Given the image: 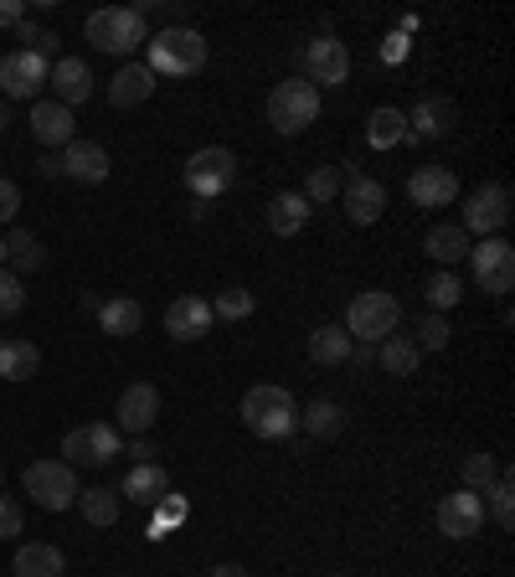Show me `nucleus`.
Wrapping results in <instances>:
<instances>
[{"label": "nucleus", "instance_id": "nucleus-25", "mask_svg": "<svg viewBox=\"0 0 515 577\" xmlns=\"http://www.w3.org/2000/svg\"><path fill=\"white\" fill-rule=\"evenodd\" d=\"M37 367H42V351L31 341H21V336H6V341H0V377H6V382H31Z\"/></svg>", "mask_w": 515, "mask_h": 577}, {"label": "nucleus", "instance_id": "nucleus-22", "mask_svg": "<svg viewBox=\"0 0 515 577\" xmlns=\"http://www.w3.org/2000/svg\"><path fill=\"white\" fill-rule=\"evenodd\" d=\"M351 356H356V341L346 336V326L309 330V361H315V367H346Z\"/></svg>", "mask_w": 515, "mask_h": 577}, {"label": "nucleus", "instance_id": "nucleus-14", "mask_svg": "<svg viewBox=\"0 0 515 577\" xmlns=\"http://www.w3.org/2000/svg\"><path fill=\"white\" fill-rule=\"evenodd\" d=\"M412 207H454L459 202V176L449 165H418L408 176Z\"/></svg>", "mask_w": 515, "mask_h": 577}, {"label": "nucleus", "instance_id": "nucleus-43", "mask_svg": "<svg viewBox=\"0 0 515 577\" xmlns=\"http://www.w3.org/2000/svg\"><path fill=\"white\" fill-rule=\"evenodd\" d=\"M21 526H27L21 505H16L11 495H0V536H21Z\"/></svg>", "mask_w": 515, "mask_h": 577}, {"label": "nucleus", "instance_id": "nucleus-3", "mask_svg": "<svg viewBox=\"0 0 515 577\" xmlns=\"http://www.w3.org/2000/svg\"><path fill=\"white\" fill-rule=\"evenodd\" d=\"M83 37H89L99 52H109V58H130L134 47L150 42L145 16L134 11V6H103V11H93L89 27H83Z\"/></svg>", "mask_w": 515, "mask_h": 577}, {"label": "nucleus", "instance_id": "nucleus-5", "mask_svg": "<svg viewBox=\"0 0 515 577\" xmlns=\"http://www.w3.org/2000/svg\"><path fill=\"white\" fill-rule=\"evenodd\" d=\"M315 119H320V89L305 83V78H289V83H279V89L268 93V124H274L284 140L305 134Z\"/></svg>", "mask_w": 515, "mask_h": 577}, {"label": "nucleus", "instance_id": "nucleus-44", "mask_svg": "<svg viewBox=\"0 0 515 577\" xmlns=\"http://www.w3.org/2000/svg\"><path fill=\"white\" fill-rule=\"evenodd\" d=\"M16 212H21V186L0 176V223H16Z\"/></svg>", "mask_w": 515, "mask_h": 577}, {"label": "nucleus", "instance_id": "nucleus-49", "mask_svg": "<svg viewBox=\"0 0 515 577\" xmlns=\"http://www.w3.org/2000/svg\"><path fill=\"white\" fill-rule=\"evenodd\" d=\"M37 165H42V176H62V155H42Z\"/></svg>", "mask_w": 515, "mask_h": 577}, {"label": "nucleus", "instance_id": "nucleus-17", "mask_svg": "<svg viewBox=\"0 0 515 577\" xmlns=\"http://www.w3.org/2000/svg\"><path fill=\"white\" fill-rule=\"evenodd\" d=\"M340 202H346V217H351L356 227H371L387 212V186L371 176H351L340 186Z\"/></svg>", "mask_w": 515, "mask_h": 577}, {"label": "nucleus", "instance_id": "nucleus-23", "mask_svg": "<svg viewBox=\"0 0 515 577\" xmlns=\"http://www.w3.org/2000/svg\"><path fill=\"white\" fill-rule=\"evenodd\" d=\"M423 253L433 258V264H459V258H470V233L459 223H439V227H428V237H423Z\"/></svg>", "mask_w": 515, "mask_h": 577}, {"label": "nucleus", "instance_id": "nucleus-10", "mask_svg": "<svg viewBox=\"0 0 515 577\" xmlns=\"http://www.w3.org/2000/svg\"><path fill=\"white\" fill-rule=\"evenodd\" d=\"M155 418H161V392H155V382H130L124 392H119V408H114L119 433L145 439V433L155 429Z\"/></svg>", "mask_w": 515, "mask_h": 577}, {"label": "nucleus", "instance_id": "nucleus-56", "mask_svg": "<svg viewBox=\"0 0 515 577\" xmlns=\"http://www.w3.org/2000/svg\"><path fill=\"white\" fill-rule=\"evenodd\" d=\"M0 165H6V161H0Z\"/></svg>", "mask_w": 515, "mask_h": 577}, {"label": "nucleus", "instance_id": "nucleus-42", "mask_svg": "<svg viewBox=\"0 0 515 577\" xmlns=\"http://www.w3.org/2000/svg\"><path fill=\"white\" fill-rule=\"evenodd\" d=\"M21 305H27V289H21V279H16L11 268H0V320L21 315Z\"/></svg>", "mask_w": 515, "mask_h": 577}, {"label": "nucleus", "instance_id": "nucleus-32", "mask_svg": "<svg viewBox=\"0 0 515 577\" xmlns=\"http://www.w3.org/2000/svg\"><path fill=\"white\" fill-rule=\"evenodd\" d=\"M367 140H371V150L402 145V140H408V114H402V109H377L367 124Z\"/></svg>", "mask_w": 515, "mask_h": 577}, {"label": "nucleus", "instance_id": "nucleus-41", "mask_svg": "<svg viewBox=\"0 0 515 577\" xmlns=\"http://www.w3.org/2000/svg\"><path fill=\"white\" fill-rule=\"evenodd\" d=\"M412 346H418V351H443V346H449V320H443V315H423Z\"/></svg>", "mask_w": 515, "mask_h": 577}, {"label": "nucleus", "instance_id": "nucleus-30", "mask_svg": "<svg viewBox=\"0 0 515 577\" xmlns=\"http://www.w3.org/2000/svg\"><path fill=\"white\" fill-rule=\"evenodd\" d=\"M99 326L109 330V336H134V330L145 326V305H140V299H103Z\"/></svg>", "mask_w": 515, "mask_h": 577}, {"label": "nucleus", "instance_id": "nucleus-40", "mask_svg": "<svg viewBox=\"0 0 515 577\" xmlns=\"http://www.w3.org/2000/svg\"><path fill=\"white\" fill-rule=\"evenodd\" d=\"M212 305V315H222V320H248L253 310H258V299L248 295V289H222L217 299H206Z\"/></svg>", "mask_w": 515, "mask_h": 577}, {"label": "nucleus", "instance_id": "nucleus-18", "mask_svg": "<svg viewBox=\"0 0 515 577\" xmlns=\"http://www.w3.org/2000/svg\"><path fill=\"white\" fill-rule=\"evenodd\" d=\"M47 83L58 89L62 109L89 104V93H93V73H89V62H83V58H58V62H52V73H47Z\"/></svg>", "mask_w": 515, "mask_h": 577}, {"label": "nucleus", "instance_id": "nucleus-29", "mask_svg": "<svg viewBox=\"0 0 515 577\" xmlns=\"http://www.w3.org/2000/svg\"><path fill=\"white\" fill-rule=\"evenodd\" d=\"M470 268H474V279H490L501 268H515V248L505 237H480V243H470Z\"/></svg>", "mask_w": 515, "mask_h": 577}, {"label": "nucleus", "instance_id": "nucleus-24", "mask_svg": "<svg viewBox=\"0 0 515 577\" xmlns=\"http://www.w3.org/2000/svg\"><path fill=\"white\" fill-rule=\"evenodd\" d=\"M309 202L299 192H279L274 196V202H268V227H274V233L279 237H299L309 227Z\"/></svg>", "mask_w": 515, "mask_h": 577}, {"label": "nucleus", "instance_id": "nucleus-37", "mask_svg": "<svg viewBox=\"0 0 515 577\" xmlns=\"http://www.w3.org/2000/svg\"><path fill=\"white\" fill-rule=\"evenodd\" d=\"M299 196H305L309 207H315V202H320V207H325V202H336V196H340V171H336V165L309 171V181H305V192H299Z\"/></svg>", "mask_w": 515, "mask_h": 577}, {"label": "nucleus", "instance_id": "nucleus-53", "mask_svg": "<svg viewBox=\"0 0 515 577\" xmlns=\"http://www.w3.org/2000/svg\"><path fill=\"white\" fill-rule=\"evenodd\" d=\"M0 480H6V464H0Z\"/></svg>", "mask_w": 515, "mask_h": 577}, {"label": "nucleus", "instance_id": "nucleus-21", "mask_svg": "<svg viewBox=\"0 0 515 577\" xmlns=\"http://www.w3.org/2000/svg\"><path fill=\"white\" fill-rule=\"evenodd\" d=\"M31 134L52 150L58 145L68 150L73 145V109H62L58 99H52V104H31Z\"/></svg>", "mask_w": 515, "mask_h": 577}, {"label": "nucleus", "instance_id": "nucleus-20", "mask_svg": "<svg viewBox=\"0 0 515 577\" xmlns=\"http://www.w3.org/2000/svg\"><path fill=\"white\" fill-rule=\"evenodd\" d=\"M119 495H124V501H134V505H161L165 495H171V474H165L155 460H150V464H134V470L124 474Z\"/></svg>", "mask_w": 515, "mask_h": 577}, {"label": "nucleus", "instance_id": "nucleus-12", "mask_svg": "<svg viewBox=\"0 0 515 577\" xmlns=\"http://www.w3.org/2000/svg\"><path fill=\"white\" fill-rule=\"evenodd\" d=\"M480 526H485V501H480L474 490H454V495H443L439 532L449 536V542H470V536H480Z\"/></svg>", "mask_w": 515, "mask_h": 577}, {"label": "nucleus", "instance_id": "nucleus-16", "mask_svg": "<svg viewBox=\"0 0 515 577\" xmlns=\"http://www.w3.org/2000/svg\"><path fill=\"white\" fill-rule=\"evenodd\" d=\"M212 305L202 295H181L171 299V310H165V330H171V341H202L206 330H212Z\"/></svg>", "mask_w": 515, "mask_h": 577}, {"label": "nucleus", "instance_id": "nucleus-27", "mask_svg": "<svg viewBox=\"0 0 515 577\" xmlns=\"http://www.w3.org/2000/svg\"><path fill=\"white\" fill-rule=\"evenodd\" d=\"M408 140H439V134L454 130V109L443 104V99H423V104L408 114Z\"/></svg>", "mask_w": 515, "mask_h": 577}, {"label": "nucleus", "instance_id": "nucleus-13", "mask_svg": "<svg viewBox=\"0 0 515 577\" xmlns=\"http://www.w3.org/2000/svg\"><path fill=\"white\" fill-rule=\"evenodd\" d=\"M305 68H309L305 83L336 89V83L351 78V52H346V42H336V37H315V42L305 47Z\"/></svg>", "mask_w": 515, "mask_h": 577}, {"label": "nucleus", "instance_id": "nucleus-52", "mask_svg": "<svg viewBox=\"0 0 515 577\" xmlns=\"http://www.w3.org/2000/svg\"><path fill=\"white\" fill-rule=\"evenodd\" d=\"M325 577H346V573H325Z\"/></svg>", "mask_w": 515, "mask_h": 577}, {"label": "nucleus", "instance_id": "nucleus-51", "mask_svg": "<svg viewBox=\"0 0 515 577\" xmlns=\"http://www.w3.org/2000/svg\"><path fill=\"white\" fill-rule=\"evenodd\" d=\"M0 130H11V104L0 99Z\"/></svg>", "mask_w": 515, "mask_h": 577}, {"label": "nucleus", "instance_id": "nucleus-26", "mask_svg": "<svg viewBox=\"0 0 515 577\" xmlns=\"http://www.w3.org/2000/svg\"><path fill=\"white\" fill-rule=\"evenodd\" d=\"M11 573L16 577H62V547H52V542H27V547H16Z\"/></svg>", "mask_w": 515, "mask_h": 577}, {"label": "nucleus", "instance_id": "nucleus-11", "mask_svg": "<svg viewBox=\"0 0 515 577\" xmlns=\"http://www.w3.org/2000/svg\"><path fill=\"white\" fill-rule=\"evenodd\" d=\"M47 73H52V62L16 47V52L0 58V93L6 99H31L37 89H47Z\"/></svg>", "mask_w": 515, "mask_h": 577}, {"label": "nucleus", "instance_id": "nucleus-38", "mask_svg": "<svg viewBox=\"0 0 515 577\" xmlns=\"http://www.w3.org/2000/svg\"><path fill=\"white\" fill-rule=\"evenodd\" d=\"M16 42H21V52H37V58H58V31H47V27H37V21H21L16 27Z\"/></svg>", "mask_w": 515, "mask_h": 577}, {"label": "nucleus", "instance_id": "nucleus-55", "mask_svg": "<svg viewBox=\"0 0 515 577\" xmlns=\"http://www.w3.org/2000/svg\"><path fill=\"white\" fill-rule=\"evenodd\" d=\"M119 577H130V573H119Z\"/></svg>", "mask_w": 515, "mask_h": 577}, {"label": "nucleus", "instance_id": "nucleus-28", "mask_svg": "<svg viewBox=\"0 0 515 577\" xmlns=\"http://www.w3.org/2000/svg\"><path fill=\"white\" fill-rule=\"evenodd\" d=\"M299 429H305L309 439H340V429H346V413H340V402L315 398L309 408H299Z\"/></svg>", "mask_w": 515, "mask_h": 577}, {"label": "nucleus", "instance_id": "nucleus-39", "mask_svg": "<svg viewBox=\"0 0 515 577\" xmlns=\"http://www.w3.org/2000/svg\"><path fill=\"white\" fill-rule=\"evenodd\" d=\"M459 474H464V490H474V495H480V490H490L495 480H501V464H495V454H470Z\"/></svg>", "mask_w": 515, "mask_h": 577}, {"label": "nucleus", "instance_id": "nucleus-48", "mask_svg": "<svg viewBox=\"0 0 515 577\" xmlns=\"http://www.w3.org/2000/svg\"><path fill=\"white\" fill-rule=\"evenodd\" d=\"M206 577H248V573H243V567H237V563H217V567H212V573H206Z\"/></svg>", "mask_w": 515, "mask_h": 577}, {"label": "nucleus", "instance_id": "nucleus-7", "mask_svg": "<svg viewBox=\"0 0 515 577\" xmlns=\"http://www.w3.org/2000/svg\"><path fill=\"white\" fill-rule=\"evenodd\" d=\"M62 454L73 470H103V464H114V454H124V439L114 423H78L62 433Z\"/></svg>", "mask_w": 515, "mask_h": 577}, {"label": "nucleus", "instance_id": "nucleus-1", "mask_svg": "<svg viewBox=\"0 0 515 577\" xmlns=\"http://www.w3.org/2000/svg\"><path fill=\"white\" fill-rule=\"evenodd\" d=\"M243 423H248L258 439H268V444L289 439V433L299 429V402H295V392H289V387H279V382L248 387V392H243Z\"/></svg>", "mask_w": 515, "mask_h": 577}, {"label": "nucleus", "instance_id": "nucleus-2", "mask_svg": "<svg viewBox=\"0 0 515 577\" xmlns=\"http://www.w3.org/2000/svg\"><path fill=\"white\" fill-rule=\"evenodd\" d=\"M150 73L155 78H196L206 68V37L196 27H165L150 37Z\"/></svg>", "mask_w": 515, "mask_h": 577}, {"label": "nucleus", "instance_id": "nucleus-50", "mask_svg": "<svg viewBox=\"0 0 515 577\" xmlns=\"http://www.w3.org/2000/svg\"><path fill=\"white\" fill-rule=\"evenodd\" d=\"M387 58H408V37H392L387 42Z\"/></svg>", "mask_w": 515, "mask_h": 577}, {"label": "nucleus", "instance_id": "nucleus-31", "mask_svg": "<svg viewBox=\"0 0 515 577\" xmlns=\"http://www.w3.org/2000/svg\"><path fill=\"white\" fill-rule=\"evenodd\" d=\"M377 361H382V371H392V377H412L418 361H423V351L412 346V336H387V341L377 346Z\"/></svg>", "mask_w": 515, "mask_h": 577}, {"label": "nucleus", "instance_id": "nucleus-35", "mask_svg": "<svg viewBox=\"0 0 515 577\" xmlns=\"http://www.w3.org/2000/svg\"><path fill=\"white\" fill-rule=\"evenodd\" d=\"M485 495H490V511H495V526L511 532L515 526V480H511V470H501V480H495Z\"/></svg>", "mask_w": 515, "mask_h": 577}, {"label": "nucleus", "instance_id": "nucleus-15", "mask_svg": "<svg viewBox=\"0 0 515 577\" xmlns=\"http://www.w3.org/2000/svg\"><path fill=\"white\" fill-rule=\"evenodd\" d=\"M62 176L78 181V186H103L109 181V150L99 140H73L62 150Z\"/></svg>", "mask_w": 515, "mask_h": 577}, {"label": "nucleus", "instance_id": "nucleus-36", "mask_svg": "<svg viewBox=\"0 0 515 577\" xmlns=\"http://www.w3.org/2000/svg\"><path fill=\"white\" fill-rule=\"evenodd\" d=\"M423 295H428V305H433V315H443V310H454L459 299H464V284H459L454 274H433V279L423 284Z\"/></svg>", "mask_w": 515, "mask_h": 577}, {"label": "nucleus", "instance_id": "nucleus-54", "mask_svg": "<svg viewBox=\"0 0 515 577\" xmlns=\"http://www.w3.org/2000/svg\"><path fill=\"white\" fill-rule=\"evenodd\" d=\"M0 258H6V243H0Z\"/></svg>", "mask_w": 515, "mask_h": 577}, {"label": "nucleus", "instance_id": "nucleus-47", "mask_svg": "<svg viewBox=\"0 0 515 577\" xmlns=\"http://www.w3.org/2000/svg\"><path fill=\"white\" fill-rule=\"evenodd\" d=\"M130 454H134V464H150V460H155V444H150V439H134Z\"/></svg>", "mask_w": 515, "mask_h": 577}, {"label": "nucleus", "instance_id": "nucleus-19", "mask_svg": "<svg viewBox=\"0 0 515 577\" xmlns=\"http://www.w3.org/2000/svg\"><path fill=\"white\" fill-rule=\"evenodd\" d=\"M145 99H155V73H150L145 62H124L109 83V104L114 109H140Z\"/></svg>", "mask_w": 515, "mask_h": 577}, {"label": "nucleus", "instance_id": "nucleus-4", "mask_svg": "<svg viewBox=\"0 0 515 577\" xmlns=\"http://www.w3.org/2000/svg\"><path fill=\"white\" fill-rule=\"evenodd\" d=\"M398 320H402V305L387 289H361L346 310V336L361 346H382L387 336H398Z\"/></svg>", "mask_w": 515, "mask_h": 577}, {"label": "nucleus", "instance_id": "nucleus-33", "mask_svg": "<svg viewBox=\"0 0 515 577\" xmlns=\"http://www.w3.org/2000/svg\"><path fill=\"white\" fill-rule=\"evenodd\" d=\"M78 511H83L89 526H114V521H119V495H114V490H103V485L78 490Z\"/></svg>", "mask_w": 515, "mask_h": 577}, {"label": "nucleus", "instance_id": "nucleus-45", "mask_svg": "<svg viewBox=\"0 0 515 577\" xmlns=\"http://www.w3.org/2000/svg\"><path fill=\"white\" fill-rule=\"evenodd\" d=\"M480 284H485V295H511V289H515V268H501V274H490V279H480Z\"/></svg>", "mask_w": 515, "mask_h": 577}, {"label": "nucleus", "instance_id": "nucleus-8", "mask_svg": "<svg viewBox=\"0 0 515 577\" xmlns=\"http://www.w3.org/2000/svg\"><path fill=\"white\" fill-rule=\"evenodd\" d=\"M237 181V155L227 145H206L186 161V186H192L196 202H217L222 192H233Z\"/></svg>", "mask_w": 515, "mask_h": 577}, {"label": "nucleus", "instance_id": "nucleus-6", "mask_svg": "<svg viewBox=\"0 0 515 577\" xmlns=\"http://www.w3.org/2000/svg\"><path fill=\"white\" fill-rule=\"evenodd\" d=\"M27 495L42 511H73L78 505V470L68 460H37V464H27Z\"/></svg>", "mask_w": 515, "mask_h": 577}, {"label": "nucleus", "instance_id": "nucleus-46", "mask_svg": "<svg viewBox=\"0 0 515 577\" xmlns=\"http://www.w3.org/2000/svg\"><path fill=\"white\" fill-rule=\"evenodd\" d=\"M27 21V0H0V27H21Z\"/></svg>", "mask_w": 515, "mask_h": 577}, {"label": "nucleus", "instance_id": "nucleus-34", "mask_svg": "<svg viewBox=\"0 0 515 577\" xmlns=\"http://www.w3.org/2000/svg\"><path fill=\"white\" fill-rule=\"evenodd\" d=\"M6 258H11V274H16V279H27V274H37V268H42V243L16 227V233L6 237Z\"/></svg>", "mask_w": 515, "mask_h": 577}, {"label": "nucleus", "instance_id": "nucleus-9", "mask_svg": "<svg viewBox=\"0 0 515 577\" xmlns=\"http://www.w3.org/2000/svg\"><path fill=\"white\" fill-rule=\"evenodd\" d=\"M511 223V192H505L501 181H485V186H474L464 196V233L474 237H501V227Z\"/></svg>", "mask_w": 515, "mask_h": 577}]
</instances>
